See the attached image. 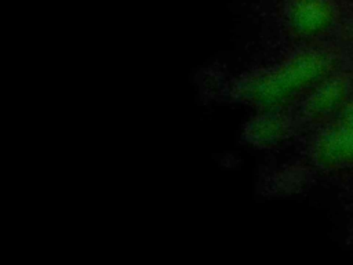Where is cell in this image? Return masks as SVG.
I'll return each mask as SVG.
<instances>
[{"mask_svg": "<svg viewBox=\"0 0 353 265\" xmlns=\"http://www.w3.org/2000/svg\"><path fill=\"white\" fill-rule=\"evenodd\" d=\"M319 156L330 163L353 160V124L324 137L319 145Z\"/></svg>", "mask_w": 353, "mask_h": 265, "instance_id": "7a4b0ae2", "label": "cell"}, {"mask_svg": "<svg viewBox=\"0 0 353 265\" xmlns=\"http://www.w3.org/2000/svg\"><path fill=\"white\" fill-rule=\"evenodd\" d=\"M346 120H347V124H353V106L347 110V113H346Z\"/></svg>", "mask_w": 353, "mask_h": 265, "instance_id": "277c9868", "label": "cell"}, {"mask_svg": "<svg viewBox=\"0 0 353 265\" xmlns=\"http://www.w3.org/2000/svg\"><path fill=\"white\" fill-rule=\"evenodd\" d=\"M331 18L332 8L327 0H296L291 8V21L303 33L324 29Z\"/></svg>", "mask_w": 353, "mask_h": 265, "instance_id": "6da1fadb", "label": "cell"}, {"mask_svg": "<svg viewBox=\"0 0 353 265\" xmlns=\"http://www.w3.org/2000/svg\"><path fill=\"white\" fill-rule=\"evenodd\" d=\"M343 94V87L341 83L335 81L324 87L317 97H314L313 104V112H327L330 108H332L335 104L341 101V97Z\"/></svg>", "mask_w": 353, "mask_h": 265, "instance_id": "3957f363", "label": "cell"}]
</instances>
